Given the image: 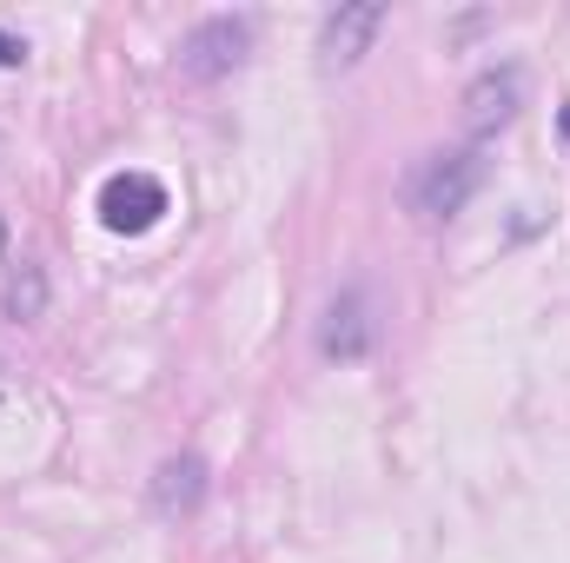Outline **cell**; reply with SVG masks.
Here are the masks:
<instances>
[{
	"label": "cell",
	"instance_id": "obj_11",
	"mask_svg": "<svg viewBox=\"0 0 570 563\" xmlns=\"http://www.w3.org/2000/svg\"><path fill=\"white\" fill-rule=\"evenodd\" d=\"M564 134H570V100H564Z\"/></svg>",
	"mask_w": 570,
	"mask_h": 563
},
{
	"label": "cell",
	"instance_id": "obj_5",
	"mask_svg": "<svg viewBox=\"0 0 570 563\" xmlns=\"http://www.w3.org/2000/svg\"><path fill=\"white\" fill-rule=\"evenodd\" d=\"M159 213H166V186L153 179V172H114L107 186H100V219H107V233H153L159 226Z\"/></svg>",
	"mask_w": 570,
	"mask_h": 563
},
{
	"label": "cell",
	"instance_id": "obj_6",
	"mask_svg": "<svg viewBox=\"0 0 570 563\" xmlns=\"http://www.w3.org/2000/svg\"><path fill=\"white\" fill-rule=\"evenodd\" d=\"M379 27H385V7H379V0H352V7H338V13H325V27H318V60H325V67H352L358 53H372Z\"/></svg>",
	"mask_w": 570,
	"mask_h": 563
},
{
	"label": "cell",
	"instance_id": "obj_9",
	"mask_svg": "<svg viewBox=\"0 0 570 563\" xmlns=\"http://www.w3.org/2000/svg\"><path fill=\"white\" fill-rule=\"evenodd\" d=\"M20 60H27V40H20V33H7V27H0V67H20Z\"/></svg>",
	"mask_w": 570,
	"mask_h": 563
},
{
	"label": "cell",
	"instance_id": "obj_2",
	"mask_svg": "<svg viewBox=\"0 0 570 563\" xmlns=\"http://www.w3.org/2000/svg\"><path fill=\"white\" fill-rule=\"evenodd\" d=\"M246 47H253V27L239 13H213L179 40V73L186 80H219V73H233L246 60Z\"/></svg>",
	"mask_w": 570,
	"mask_h": 563
},
{
	"label": "cell",
	"instance_id": "obj_12",
	"mask_svg": "<svg viewBox=\"0 0 570 563\" xmlns=\"http://www.w3.org/2000/svg\"><path fill=\"white\" fill-rule=\"evenodd\" d=\"M0 392H7V365H0Z\"/></svg>",
	"mask_w": 570,
	"mask_h": 563
},
{
	"label": "cell",
	"instance_id": "obj_13",
	"mask_svg": "<svg viewBox=\"0 0 570 563\" xmlns=\"http://www.w3.org/2000/svg\"><path fill=\"white\" fill-rule=\"evenodd\" d=\"M0 152H7V140H0Z\"/></svg>",
	"mask_w": 570,
	"mask_h": 563
},
{
	"label": "cell",
	"instance_id": "obj_7",
	"mask_svg": "<svg viewBox=\"0 0 570 563\" xmlns=\"http://www.w3.org/2000/svg\"><path fill=\"white\" fill-rule=\"evenodd\" d=\"M153 504L166 511V517H193L199 504H206V464L186 451V457H166L159 464V477H153Z\"/></svg>",
	"mask_w": 570,
	"mask_h": 563
},
{
	"label": "cell",
	"instance_id": "obj_4",
	"mask_svg": "<svg viewBox=\"0 0 570 563\" xmlns=\"http://www.w3.org/2000/svg\"><path fill=\"white\" fill-rule=\"evenodd\" d=\"M518 107H524V73H518V67H491V73H478L471 93H464L471 146H484L491 134H504V127L518 120Z\"/></svg>",
	"mask_w": 570,
	"mask_h": 563
},
{
	"label": "cell",
	"instance_id": "obj_8",
	"mask_svg": "<svg viewBox=\"0 0 570 563\" xmlns=\"http://www.w3.org/2000/svg\"><path fill=\"white\" fill-rule=\"evenodd\" d=\"M0 312H7L13 325H33V318L47 312V273H40L33 259L7 266V279H0Z\"/></svg>",
	"mask_w": 570,
	"mask_h": 563
},
{
	"label": "cell",
	"instance_id": "obj_10",
	"mask_svg": "<svg viewBox=\"0 0 570 563\" xmlns=\"http://www.w3.org/2000/svg\"><path fill=\"white\" fill-rule=\"evenodd\" d=\"M0 253H7V219H0Z\"/></svg>",
	"mask_w": 570,
	"mask_h": 563
},
{
	"label": "cell",
	"instance_id": "obj_3",
	"mask_svg": "<svg viewBox=\"0 0 570 563\" xmlns=\"http://www.w3.org/2000/svg\"><path fill=\"white\" fill-rule=\"evenodd\" d=\"M372 338H379L372 292H365V285H345V292L325 305V318H318V352L338 358V365H358V358L372 352Z\"/></svg>",
	"mask_w": 570,
	"mask_h": 563
},
{
	"label": "cell",
	"instance_id": "obj_1",
	"mask_svg": "<svg viewBox=\"0 0 570 563\" xmlns=\"http://www.w3.org/2000/svg\"><path fill=\"white\" fill-rule=\"evenodd\" d=\"M478 186H484V146H444V152H425L419 172L405 179V206L425 226H444L471 206Z\"/></svg>",
	"mask_w": 570,
	"mask_h": 563
}]
</instances>
